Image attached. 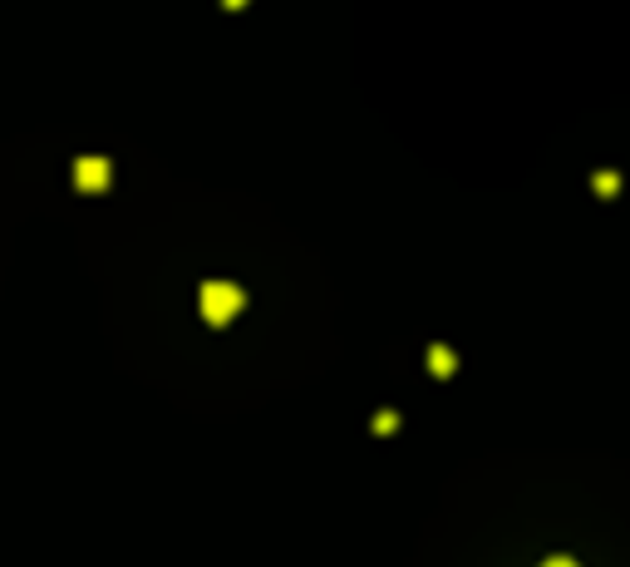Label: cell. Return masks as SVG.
I'll use <instances>...</instances> for the list:
<instances>
[{"instance_id":"obj_1","label":"cell","mask_w":630,"mask_h":567,"mask_svg":"<svg viewBox=\"0 0 630 567\" xmlns=\"http://www.w3.org/2000/svg\"><path fill=\"white\" fill-rule=\"evenodd\" d=\"M241 311V292L232 282H208L202 286V316H208L212 325H227Z\"/></svg>"},{"instance_id":"obj_2","label":"cell","mask_w":630,"mask_h":567,"mask_svg":"<svg viewBox=\"0 0 630 567\" xmlns=\"http://www.w3.org/2000/svg\"><path fill=\"white\" fill-rule=\"evenodd\" d=\"M75 183H79L84 192L108 188V163H104V159H79V163H75Z\"/></svg>"},{"instance_id":"obj_3","label":"cell","mask_w":630,"mask_h":567,"mask_svg":"<svg viewBox=\"0 0 630 567\" xmlns=\"http://www.w3.org/2000/svg\"><path fill=\"white\" fill-rule=\"evenodd\" d=\"M429 366H433V370H448L453 360H448V351H433V356H429Z\"/></svg>"},{"instance_id":"obj_4","label":"cell","mask_w":630,"mask_h":567,"mask_svg":"<svg viewBox=\"0 0 630 567\" xmlns=\"http://www.w3.org/2000/svg\"><path fill=\"white\" fill-rule=\"evenodd\" d=\"M542 567H576V562H572V558H547Z\"/></svg>"}]
</instances>
